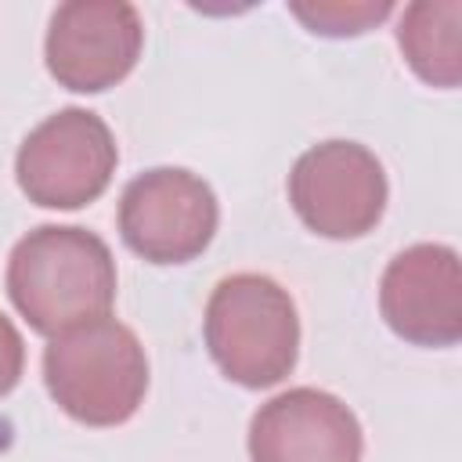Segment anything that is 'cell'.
Returning a JSON list of instances; mask_svg holds the SVG:
<instances>
[{"instance_id": "6da1fadb", "label": "cell", "mask_w": 462, "mask_h": 462, "mask_svg": "<svg viewBox=\"0 0 462 462\" xmlns=\"http://www.w3.org/2000/svg\"><path fill=\"white\" fill-rule=\"evenodd\" d=\"M7 296L47 339L97 321L116 303L112 249L87 227L40 224L7 256Z\"/></svg>"}, {"instance_id": "7a4b0ae2", "label": "cell", "mask_w": 462, "mask_h": 462, "mask_svg": "<svg viewBox=\"0 0 462 462\" xmlns=\"http://www.w3.org/2000/svg\"><path fill=\"white\" fill-rule=\"evenodd\" d=\"M202 336L213 365L245 390L278 386L300 357V314L274 278L238 271L206 300Z\"/></svg>"}, {"instance_id": "3957f363", "label": "cell", "mask_w": 462, "mask_h": 462, "mask_svg": "<svg viewBox=\"0 0 462 462\" xmlns=\"http://www.w3.org/2000/svg\"><path fill=\"white\" fill-rule=\"evenodd\" d=\"M43 383L69 419L94 430L123 426L148 393V357L137 332L105 314L47 343Z\"/></svg>"}, {"instance_id": "277c9868", "label": "cell", "mask_w": 462, "mask_h": 462, "mask_svg": "<svg viewBox=\"0 0 462 462\" xmlns=\"http://www.w3.org/2000/svg\"><path fill=\"white\" fill-rule=\"evenodd\" d=\"M119 162L108 123L90 108L47 116L14 155V177L29 202L43 209H79L105 195Z\"/></svg>"}, {"instance_id": "5b68a950", "label": "cell", "mask_w": 462, "mask_h": 462, "mask_svg": "<svg viewBox=\"0 0 462 462\" xmlns=\"http://www.w3.org/2000/svg\"><path fill=\"white\" fill-rule=\"evenodd\" d=\"M386 199L390 184L383 162L357 141H321L307 148L289 173V202L321 238L350 242L375 231L386 213Z\"/></svg>"}, {"instance_id": "8992f818", "label": "cell", "mask_w": 462, "mask_h": 462, "mask_svg": "<svg viewBox=\"0 0 462 462\" xmlns=\"http://www.w3.org/2000/svg\"><path fill=\"white\" fill-rule=\"evenodd\" d=\"M220 206L213 188L184 166L137 173L119 195V235L148 263H188L217 235Z\"/></svg>"}, {"instance_id": "52a82bcc", "label": "cell", "mask_w": 462, "mask_h": 462, "mask_svg": "<svg viewBox=\"0 0 462 462\" xmlns=\"http://www.w3.org/2000/svg\"><path fill=\"white\" fill-rule=\"evenodd\" d=\"M144 47L141 11L126 0H69L47 25L43 58L58 87L101 94L123 83Z\"/></svg>"}, {"instance_id": "ba28073f", "label": "cell", "mask_w": 462, "mask_h": 462, "mask_svg": "<svg viewBox=\"0 0 462 462\" xmlns=\"http://www.w3.org/2000/svg\"><path fill=\"white\" fill-rule=\"evenodd\" d=\"M379 310L411 346H455L462 339V267L444 242L401 249L379 282Z\"/></svg>"}, {"instance_id": "9c48e42d", "label": "cell", "mask_w": 462, "mask_h": 462, "mask_svg": "<svg viewBox=\"0 0 462 462\" xmlns=\"http://www.w3.org/2000/svg\"><path fill=\"white\" fill-rule=\"evenodd\" d=\"M357 415L328 390L292 386L256 408L249 422L253 462H361Z\"/></svg>"}, {"instance_id": "30bf717a", "label": "cell", "mask_w": 462, "mask_h": 462, "mask_svg": "<svg viewBox=\"0 0 462 462\" xmlns=\"http://www.w3.org/2000/svg\"><path fill=\"white\" fill-rule=\"evenodd\" d=\"M397 43L411 72L430 87H458L462 79V4L415 0L404 7Z\"/></svg>"}, {"instance_id": "8fae6325", "label": "cell", "mask_w": 462, "mask_h": 462, "mask_svg": "<svg viewBox=\"0 0 462 462\" xmlns=\"http://www.w3.org/2000/svg\"><path fill=\"white\" fill-rule=\"evenodd\" d=\"M289 11L314 36H361L390 18V0H292Z\"/></svg>"}, {"instance_id": "7c38bea8", "label": "cell", "mask_w": 462, "mask_h": 462, "mask_svg": "<svg viewBox=\"0 0 462 462\" xmlns=\"http://www.w3.org/2000/svg\"><path fill=\"white\" fill-rule=\"evenodd\" d=\"M22 368H25V343H22V332H18L14 321L0 310V397H7V393L18 386Z\"/></svg>"}]
</instances>
